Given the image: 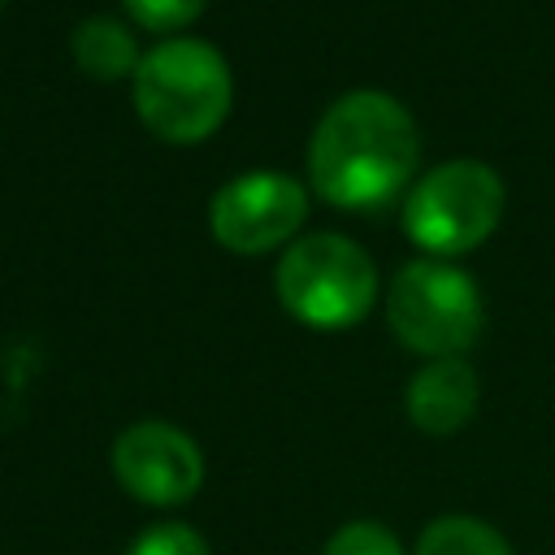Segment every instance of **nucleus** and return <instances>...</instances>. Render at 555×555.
I'll return each mask as SVG.
<instances>
[{
	"label": "nucleus",
	"mask_w": 555,
	"mask_h": 555,
	"mask_svg": "<svg viewBox=\"0 0 555 555\" xmlns=\"http://www.w3.org/2000/svg\"><path fill=\"white\" fill-rule=\"evenodd\" d=\"M503 204L507 191L494 165L477 156H455L416 173L399 204V225L408 243H416L429 260H455L499 230Z\"/></svg>",
	"instance_id": "nucleus-3"
},
{
	"label": "nucleus",
	"mask_w": 555,
	"mask_h": 555,
	"mask_svg": "<svg viewBox=\"0 0 555 555\" xmlns=\"http://www.w3.org/2000/svg\"><path fill=\"white\" fill-rule=\"evenodd\" d=\"M278 304L308 330L338 334L360 325L377 299V264L373 256L334 230L295 238L273 269Z\"/></svg>",
	"instance_id": "nucleus-4"
},
{
	"label": "nucleus",
	"mask_w": 555,
	"mask_h": 555,
	"mask_svg": "<svg viewBox=\"0 0 555 555\" xmlns=\"http://www.w3.org/2000/svg\"><path fill=\"white\" fill-rule=\"evenodd\" d=\"M121 555H212V551H208V542H204V533L195 525L156 520V525L139 529Z\"/></svg>",
	"instance_id": "nucleus-12"
},
{
	"label": "nucleus",
	"mask_w": 555,
	"mask_h": 555,
	"mask_svg": "<svg viewBox=\"0 0 555 555\" xmlns=\"http://www.w3.org/2000/svg\"><path fill=\"white\" fill-rule=\"evenodd\" d=\"M208 0H121L126 17L139 26V30H152V35H178L186 30L199 13H204Z\"/></svg>",
	"instance_id": "nucleus-13"
},
{
	"label": "nucleus",
	"mask_w": 555,
	"mask_h": 555,
	"mask_svg": "<svg viewBox=\"0 0 555 555\" xmlns=\"http://www.w3.org/2000/svg\"><path fill=\"white\" fill-rule=\"evenodd\" d=\"M130 95H134L139 121L156 139L186 147V143L212 139L230 117L234 74H230V61L208 39L169 35L143 52L130 78Z\"/></svg>",
	"instance_id": "nucleus-2"
},
{
	"label": "nucleus",
	"mask_w": 555,
	"mask_h": 555,
	"mask_svg": "<svg viewBox=\"0 0 555 555\" xmlns=\"http://www.w3.org/2000/svg\"><path fill=\"white\" fill-rule=\"evenodd\" d=\"M0 9H4V0H0Z\"/></svg>",
	"instance_id": "nucleus-14"
},
{
	"label": "nucleus",
	"mask_w": 555,
	"mask_h": 555,
	"mask_svg": "<svg viewBox=\"0 0 555 555\" xmlns=\"http://www.w3.org/2000/svg\"><path fill=\"white\" fill-rule=\"evenodd\" d=\"M421 130L403 100L377 87L338 95L312 126L308 182L338 212L382 208L416 182Z\"/></svg>",
	"instance_id": "nucleus-1"
},
{
	"label": "nucleus",
	"mask_w": 555,
	"mask_h": 555,
	"mask_svg": "<svg viewBox=\"0 0 555 555\" xmlns=\"http://www.w3.org/2000/svg\"><path fill=\"white\" fill-rule=\"evenodd\" d=\"M69 56L74 65L87 74V78H100V82H121V78H134L143 52H139V39L126 22L117 17H82L69 35Z\"/></svg>",
	"instance_id": "nucleus-9"
},
{
	"label": "nucleus",
	"mask_w": 555,
	"mask_h": 555,
	"mask_svg": "<svg viewBox=\"0 0 555 555\" xmlns=\"http://www.w3.org/2000/svg\"><path fill=\"white\" fill-rule=\"evenodd\" d=\"M113 481L143 507H182L204 486L199 442L169 421H134L108 447Z\"/></svg>",
	"instance_id": "nucleus-7"
},
{
	"label": "nucleus",
	"mask_w": 555,
	"mask_h": 555,
	"mask_svg": "<svg viewBox=\"0 0 555 555\" xmlns=\"http://www.w3.org/2000/svg\"><path fill=\"white\" fill-rule=\"evenodd\" d=\"M321 555H408V551L395 538V529H386L382 520H347L325 538Z\"/></svg>",
	"instance_id": "nucleus-11"
},
{
	"label": "nucleus",
	"mask_w": 555,
	"mask_h": 555,
	"mask_svg": "<svg viewBox=\"0 0 555 555\" xmlns=\"http://www.w3.org/2000/svg\"><path fill=\"white\" fill-rule=\"evenodd\" d=\"M386 325L390 334L425 356H464L486 325V299L473 273L451 260H408L386 286Z\"/></svg>",
	"instance_id": "nucleus-5"
},
{
	"label": "nucleus",
	"mask_w": 555,
	"mask_h": 555,
	"mask_svg": "<svg viewBox=\"0 0 555 555\" xmlns=\"http://www.w3.org/2000/svg\"><path fill=\"white\" fill-rule=\"evenodd\" d=\"M308 217V191L286 169H247L221 182L208 199V230L234 256H264L291 247Z\"/></svg>",
	"instance_id": "nucleus-6"
},
{
	"label": "nucleus",
	"mask_w": 555,
	"mask_h": 555,
	"mask_svg": "<svg viewBox=\"0 0 555 555\" xmlns=\"http://www.w3.org/2000/svg\"><path fill=\"white\" fill-rule=\"evenodd\" d=\"M477 399H481V382H477V373L464 356L425 360L408 377V390H403L408 421L429 438L460 434L477 416Z\"/></svg>",
	"instance_id": "nucleus-8"
},
{
	"label": "nucleus",
	"mask_w": 555,
	"mask_h": 555,
	"mask_svg": "<svg viewBox=\"0 0 555 555\" xmlns=\"http://www.w3.org/2000/svg\"><path fill=\"white\" fill-rule=\"evenodd\" d=\"M412 555H516V551L503 538V529H494L490 520L447 512V516H434L416 533Z\"/></svg>",
	"instance_id": "nucleus-10"
}]
</instances>
